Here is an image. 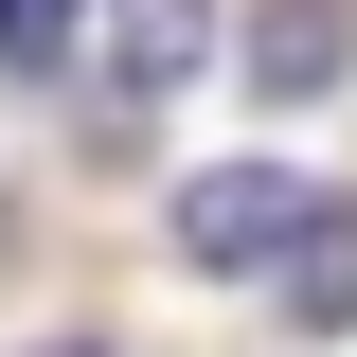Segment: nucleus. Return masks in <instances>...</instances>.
<instances>
[{
    "mask_svg": "<svg viewBox=\"0 0 357 357\" xmlns=\"http://www.w3.org/2000/svg\"><path fill=\"white\" fill-rule=\"evenodd\" d=\"M304 232H321V197L304 178H268V161H215V178H178V268H304Z\"/></svg>",
    "mask_w": 357,
    "mask_h": 357,
    "instance_id": "1",
    "label": "nucleus"
},
{
    "mask_svg": "<svg viewBox=\"0 0 357 357\" xmlns=\"http://www.w3.org/2000/svg\"><path fill=\"white\" fill-rule=\"evenodd\" d=\"M340 54H357V0H268V18H250V89H268V107H321Z\"/></svg>",
    "mask_w": 357,
    "mask_h": 357,
    "instance_id": "2",
    "label": "nucleus"
},
{
    "mask_svg": "<svg viewBox=\"0 0 357 357\" xmlns=\"http://www.w3.org/2000/svg\"><path fill=\"white\" fill-rule=\"evenodd\" d=\"M197 54H215V18H197V0H126V18H107V89H126V107H161Z\"/></svg>",
    "mask_w": 357,
    "mask_h": 357,
    "instance_id": "3",
    "label": "nucleus"
},
{
    "mask_svg": "<svg viewBox=\"0 0 357 357\" xmlns=\"http://www.w3.org/2000/svg\"><path fill=\"white\" fill-rule=\"evenodd\" d=\"M286 304H304V321H357V197H321L304 268H286Z\"/></svg>",
    "mask_w": 357,
    "mask_h": 357,
    "instance_id": "4",
    "label": "nucleus"
},
{
    "mask_svg": "<svg viewBox=\"0 0 357 357\" xmlns=\"http://www.w3.org/2000/svg\"><path fill=\"white\" fill-rule=\"evenodd\" d=\"M72 18L89 0H0V72H72Z\"/></svg>",
    "mask_w": 357,
    "mask_h": 357,
    "instance_id": "5",
    "label": "nucleus"
},
{
    "mask_svg": "<svg viewBox=\"0 0 357 357\" xmlns=\"http://www.w3.org/2000/svg\"><path fill=\"white\" fill-rule=\"evenodd\" d=\"M54 357H89V340H54Z\"/></svg>",
    "mask_w": 357,
    "mask_h": 357,
    "instance_id": "6",
    "label": "nucleus"
}]
</instances>
